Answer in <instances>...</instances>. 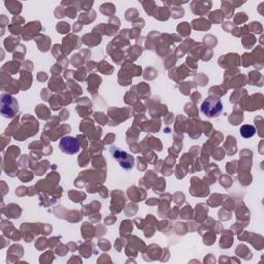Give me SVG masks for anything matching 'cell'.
I'll return each instance as SVG.
<instances>
[{
	"instance_id": "cell-2",
	"label": "cell",
	"mask_w": 264,
	"mask_h": 264,
	"mask_svg": "<svg viewBox=\"0 0 264 264\" xmlns=\"http://www.w3.org/2000/svg\"><path fill=\"white\" fill-rule=\"evenodd\" d=\"M19 113L17 99L9 94H3L1 97V114L5 118H13Z\"/></svg>"
},
{
	"instance_id": "cell-1",
	"label": "cell",
	"mask_w": 264,
	"mask_h": 264,
	"mask_svg": "<svg viewBox=\"0 0 264 264\" xmlns=\"http://www.w3.org/2000/svg\"><path fill=\"white\" fill-rule=\"evenodd\" d=\"M201 112L203 115H206L209 118L218 117L223 111V103L219 97H211L207 98L201 104Z\"/></svg>"
},
{
	"instance_id": "cell-5",
	"label": "cell",
	"mask_w": 264,
	"mask_h": 264,
	"mask_svg": "<svg viewBox=\"0 0 264 264\" xmlns=\"http://www.w3.org/2000/svg\"><path fill=\"white\" fill-rule=\"evenodd\" d=\"M256 133V129L253 125H243L241 127V135L244 138H251L253 137Z\"/></svg>"
},
{
	"instance_id": "cell-3",
	"label": "cell",
	"mask_w": 264,
	"mask_h": 264,
	"mask_svg": "<svg viewBox=\"0 0 264 264\" xmlns=\"http://www.w3.org/2000/svg\"><path fill=\"white\" fill-rule=\"evenodd\" d=\"M59 148L62 153L67 155H74L80 151V142L77 138L65 136L59 142Z\"/></svg>"
},
{
	"instance_id": "cell-4",
	"label": "cell",
	"mask_w": 264,
	"mask_h": 264,
	"mask_svg": "<svg viewBox=\"0 0 264 264\" xmlns=\"http://www.w3.org/2000/svg\"><path fill=\"white\" fill-rule=\"evenodd\" d=\"M113 157L124 170H131L134 165V158L132 156L116 148H113Z\"/></svg>"
}]
</instances>
